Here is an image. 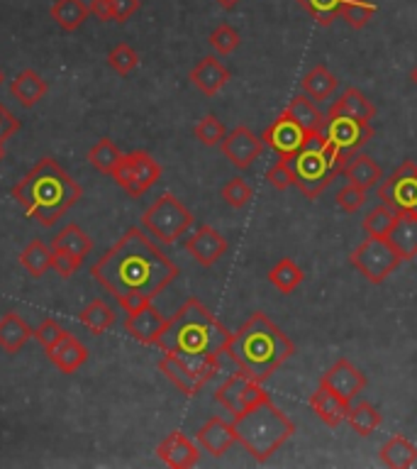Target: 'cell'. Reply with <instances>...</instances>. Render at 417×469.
Returning <instances> with one entry per match:
<instances>
[{
	"label": "cell",
	"instance_id": "6da1fadb",
	"mask_svg": "<svg viewBox=\"0 0 417 469\" xmlns=\"http://www.w3.org/2000/svg\"><path fill=\"white\" fill-rule=\"evenodd\" d=\"M178 274V266L139 227H130L90 266V276L115 296L125 313L154 301Z\"/></svg>",
	"mask_w": 417,
	"mask_h": 469
},
{
	"label": "cell",
	"instance_id": "7a4b0ae2",
	"mask_svg": "<svg viewBox=\"0 0 417 469\" xmlns=\"http://www.w3.org/2000/svg\"><path fill=\"white\" fill-rule=\"evenodd\" d=\"M10 195L22 205L28 218L37 220L42 227H51L71 205L83 198V188L57 159L44 156L10 188Z\"/></svg>",
	"mask_w": 417,
	"mask_h": 469
},
{
	"label": "cell",
	"instance_id": "3957f363",
	"mask_svg": "<svg viewBox=\"0 0 417 469\" xmlns=\"http://www.w3.org/2000/svg\"><path fill=\"white\" fill-rule=\"evenodd\" d=\"M224 354L237 364V370L252 374L264 384L295 354V345L266 313L259 311L232 332Z\"/></svg>",
	"mask_w": 417,
	"mask_h": 469
},
{
	"label": "cell",
	"instance_id": "277c9868",
	"mask_svg": "<svg viewBox=\"0 0 417 469\" xmlns=\"http://www.w3.org/2000/svg\"><path fill=\"white\" fill-rule=\"evenodd\" d=\"M232 332L215 318L198 298L188 301L166 318L164 332L159 335L156 347L161 352H174L181 357H223Z\"/></svg>",
	"mask_w": 417,
	"mask_h": 469
},
{
	"label": "cell",
	"instance_id": "5b68a950",
	"mask_svg": "<svg viewBox=\"0 0 417 469\" xmlns=\"http://www.w3.org/2000/svg\"><path fill=\"white\" fill-rule=\"evenodd\" d=\"M232 425L237 433V442L256 462L271 459L295 433L293 420L273 403L271 396H266L244 413L232 416Z\"/></svg>",
	"mask_w": 417,
	"mask_h": 469
},
{
	"label": "cell",
	"instance_id": "8992f818",
	"mask_svg": "<svg viewBox=\"0 0 417 469\" xmlns=\"http://www.w3.org/2000/svg\"><path fill=\"white\" fill-rule=\"evenodd\" d=\"M288 159H291L298 191L308 201H315L334 181V176L342 174V169H344L350 156L337 152L327 142L325 132H318V135H311V139L303 145L301 152H295Z\"/></svg>",
	"mask_w": 417,
	"mask_h": 469
},
{
	"label": "cell",
	"instance_id": "52a82bcc",
	"mask_svg": "<svg viewBox=\"0 0 417 469\" xmlns=\"http://www.w3.org/2000/svg\"><path fill=\"white\" fill-rule=\"evenodd\" d=\"M193 213L174 194H164L142 213V227L159 244H174L193 227Z\"/></svg>",
	"mask_w": 417,
	"mask_h": 469
},
{
	"label": "cell",
	"instance_id": "ba28073f",
	"mask_svg": "<svg viewBox=\"0 0 417 469\" xmlns=\"http://www.w3.org/2000/svg\"><path fill=\"white\" fill-rule=\"evenodd\" d=\"M398 252L389 244L386 237H366L364 242L351 252V266L366 276V282L383 283L390 274L400 266Z\"/></svg>",
	"mask_w": 417,
	"mask_h": 469
},
{
	"label": "cell",
	"instance_id": "9c48e42d",
	"mask_svg": "<svg viewBox=\"0 0 417 469\" xmlns=\"http://www.w3.org/2000/svg\"><path fill=\"white\" fill-rule=\"evenodd\" d=\"M159 179H161V164L145 149L122 155L120 164L113 171V181L120 188H125V194L132 198L145 195Z\"/></svg>",
	"mask_w": 417,
	"mask_h": 469
},
{
	"label": "cell",
	"instance_id": "30bf717a",
	"mask_svg": "<svg viewBox=\"0 0 417 469\" xmlns=\"http://www.w3.org/2000/svg\"><path fill=\"white\" fill-rule=\"evenodd\" d=\"M381 203L389 205L396 213H415L417 208V164L403 162V164L383 179L379 186Z\"/></svg>",
	"mask_w": 417,
	"mask_h": 469
},
{
	"label": "cell",
	"instance_id": "8fae6325",
	"mask_svg": "<svg viewBox=\"0 0 417 469\" xmlns=\"http://www.w3.org/2000/svg\"><path fill=\"white\" fill-rule=\"evenodd\" d=\"M266 396H269V393L264 391L262 381L254 379L252 374H247V371L237 370L223 381V386L215 393V401H217L223 409L230 410L232 416H237V413H244L247 409L256 406V403L266 399Z\"/></svg>",
	"mask_w": 417,
	"mask_h": 469
},
{
	"label": "cell",
	"instance_id": "7c38bea8",
	"mask_svg": "<svg viewBox=\"0 0 417 469\" xmlns=\"http://www.w3.org/2000/svg\"><path fill=\"white\" fill-rule=\"evenodd\" d=\"M325 137L337 152L351 156L357 155L361 147L374 137V125L366 120H359V117L330 115L327 117V127H325Z\"/></svg>",
	"mask_w": 417,
	"mask_h": 469
},
{
	"label": "cell",
	"instance_id": "4fadbf2b",
	"mask_svg": "<svg viewBox=\"0 0 417 469\" xmlns=\"http://www.w3.org/2000/svg\"><path fill=\"white\" fill-rule=\"evenodd\" d=\"M264 145H269L279 156H293L295 152H301L303 145L311 139V132L303 130L295 120L281 113L273 120L271 125L262 132Z\"/></svg>",
	"mask_w": 417,
	"mask_h": 469
},
{
	"label": "cell",
	"instance_id": "5bb4252c",
	"mask_svg": "<svg viewBox=\"0 0 417 469\" xmlns=\"http://www.w3.org/2000/svg\"><path fill=\"white\" fill-rule=\"evenodd\" d=\"M223 155L230 159V164L237 169H249V166L262 156L264 139L256 137L249 127L237 125L232 132H227L223 139Z\"/></svg>",
	"mask_w": 417,
	"mask_h": 469
},
{
	"label": "cell",
	"instance_id": "9a60e30c",
	"mask_svg": "<svg viewBox=\"0 0 417 469\" xmlns=\"http://www.w3.org/2000/svg\"><path fill=\"white\" fill-rule=\"evenodd\" d=\"M320 384H325L334 393H340L342 399L354 401L361 391L366 389V374L359 367H354L347 357H342L322 374Z\"/></svg>",
	"mask_w": 417,
	"mask_h": 469
},
{
	"label": "cell",
	"instance_id": "2e32d148",
	"mask_svg": "<svg viewBox=\"0 0 417 469\" xmlns=\"http://www.w3.org/2000/svg\"><path fill=\"white\" fill-rule=\"evenodd\" d=\"M185 250L201 266H213L227 252V240L223 237V233H217L210 225H198L195 233L188 234Z\"/></svg>",
	"mask_w": 417,
	"mask_h": 469
},
{
	"label": "cell",
	"instance_id": "e0dca14e",
	"mask_svg": "<svg viewBox=\"0 0 417 469\" xmlns=\"http://www.w3.org/2000/svg\"><path fill=\"white\" fill-rule=\"evenodd\" d=\"M166 318L161 315L159 308H154V303H146L137 311H127L125 330L132 340L142 342V345H156L159 335L164 332Z\"/></svg>",
	"mask_w": 417,
	"mask_h": 469
},
{
	"label": "cell",
	"instance_id": "ac0fdd59",
	"mask_svg": "<svg viewBox=\"0 0 417 469\" xmlns=\"http://www.w3.org/2000/svg\"><path fill=\"white\" fill-rule=\"evenodd\" d=\"M156 457L161 459L166 467L188 469L198 465L201 449H198V445H195L193 440L185 438L181 430H174V433H169V435L159 442Z\"/></svg>",
	"mask_w": 417,
	"mask_h": 469
},
{
	"label": "cell",
	"instance_id": "d6986e66",
	"mask_svg": "<svg viewBox=\"0 0 417 469\" xmlns=\"http://www.w3.org/2000/svg\"><path fill=\"white\" fill-rule=\"evenodd\" d=\"M188 78H191V83H193L203 96L213 98L227 86V81L232 78V74H230V68L224 67L217 57H203L191 68Z\"/></svg>",
	"mask_w": 417,
	"mask_h": 469
},
{
	"label": "cell",
	"instance_id": "ffe728a7",
	"mask_svg": "<svg viewBox=\"0 0 417 469\" xmlns=\"http://www.w3.org/2000/svg\"><path fill=\"white\" fill-rule=\"evenodd\" d=\"M195 442H198L205 452H210L213 457H223L224 452L237 442V433H234L232 423H227V420H223L220 416H213L208 423H203V425L198 428Z\"/></svg>",
	"mask_w": 417,
	"mask_h": 469
},
{
	"label": "cell",
	"instance_id": "44dd1931",
	"mask_svg": "<svg viewBox=\"0 0 417 469\" xmlns=\"http://www.w3.org/2000/svg\"><path fill=\"white\" fill-rule=\"evenodd\" d=\"M351 401L342 399L340 393H334L332 389H327L325 384H320L315 393L311 396V409L318 418L327 425V428H340L342 423L347 420L350 413Z\"/></svg>",
	"mask_w": 417,
	"mask_h": 469
},
{
	"label": "cell",
	"instance_id": "7402d4cb",
	"mask_svg": "<svg viewBox=\"0 0 417 469\" xmlns=\"http://www.w3.org/2000/svg\"><path fill=\"white\" fill-rule=\"evenodd\" d=\"M159 370H161V374H164L166 379L171 381L176 389L181 391V393H185V396H198L201 389L208 384V381L201 379V377H198L178 354H174V352H164V357L159 360Z\"/></svg>",
	"mask_w": 417,
	"mask_h": 469
},
{
	"label": "cell",
	"instance_id": "603a6c76",
	"mask_svg": "<svg viewBox=\"0 0 417 469\" xmlns=\"http://www.w3.org/2000/svg\"><path fill=\"white\" fill-rule=\"evenodd\" d=\"M389 244L398 252L403 262L417 257V213H398L386 234Z\"/></svg>",
	"mask_w": 417,
	"mask_h": 469
},
{
	"label": "cell",
	"instance_id": "cb8c5ba5",
	"mask_svg": "<svg viewBox=\"0 0 417 469\" xmlns=\"http://www.w3.org/2000/svg\"><path fill=\"white\" fill-rule=\"evenodd\" d=\"M88 354H90V352H88L86 345L78 340L76 335L67 332V335L57 342V347L49 352V360H51V364H54L61 374H74V371L81 370V367L86 364Z\"/></svg>",
	"mask_w": 417,
	"mask_h": 469
},
{
	"label": "cell",
	"instance_id": "d4e9b609",
	"mask_svg": "<svg viewBox=\"0 0 417 469\" xmlns=\"http://www.w3.org/2000/svg\"><path fill=\"white\" fill-rule=\"evenodd\" d=\"M283 113L291 117V120H295L303 130H308L311 135L325 132V127H327V113H322L318 103L311 96H305V93L293 98Z\"/></svg>",
	"mask_w": 417,
	"mask_h": 469
},
{
	"label": "cell",
	"instance_id": "484cf974",
	"mask_svg": "<svg viewBox=\"0 0 417 469\" xmlns=\"http://www.w3.org/2000/svg\"><path fill=\"white\" fill-rule=\"evenodd\" d=\"M47 81L39 76L35 68H25L10 81V96L15 98L22 107H32L47 96Z\"/></svg>",
	"mask_w": 417,
	"mask_h": 469
},
{
	"label": "cell",
	"instance_id": "4316f807",
	"mask_svg": "<svg viewBox=\"0 0 417 469\" xmlns=\"http://www.w3.org/2000/svg\"><path fill=\"white\" fill-rule=\"evenodd\" d=\"M32 338H35V330L25 322L22 315L5 313L0 318V347L8 352V354H18Z\"/></svg>",
	"mask_w": 417,
	"mask_h": 469
},
{
	"label": "cell",
	"instance_id": "83f0119b",
	"mask_svg": "<svg viewBox=\"0 0 417 469\" xmlns=\"http://www.w3.org/2000/svg\"><path fill=\"white\" fill-rule=\"evenodd\" d=\"M342 176H344L350 184L361 186V188H366V191L383 181L381 166L376 164L369 155H359V152L347 159V164L342 169Z\"/></svg>",
	"mask_w": 417,
	"mask_h": 469
},
{
	"label": "cell",
	"instance_id": "f1b7e54d",
	"mask_svg": "<svg viewBox=\"0 0 417 469\" xmlns=\"http://www.w3.org/2000/svg\"><path fill=\"white\" fill-rule=\"evenodd\" d=\"M330 115H350L371 123V120L376 117V107H374V103H371L369 98L361 93L359 88L350 86L334 103H332L330 110H327V117Z\"/></svg>",
	"mask_w": 417,
	"mask_h": 469
},
{
	"label": "cell",
	"instance_id": "f546056e",
	"mask_svg": "<svg viewBox=\"0 0 417 469\" xmlns=\"http://www.w3.org/2000/svg\"><path fill=\"white\" fill-rule=\"evenodd\" d=\"M49 15L64 32H76L78 28H83L90 10L83 0H54L49 8Z\"/></svg>",
	"mask_w": 417,
	"mask_h": 469
},
{
	"label": "cell",
	"instance_id": "4dcf8cb0",
	"mask_svg": "<svg viewBox=\"0 0 417 469\" xmlns=\"http://www.w3.org/2000/svg\"><path fill=\"white\" fill-rule=\"evenodd\" d=\"M381 462L390 469H408L417 462V445L405 435H393L381 448Z\"/></svg>",
	"mask_w": 417,
	"mask_h": 469
},
{
	"label": "cell",
	"instance_id": "1f68e13d",
	"mask_svg": "<svg viewBox=\"0 0 417 469\" xmlns=\"http://www.w3.org/2000/svg\"><path fill=\"white\" fill-rule=\"evenodd\" d=\"M337 86H340V81H337V76H334L325 64L312 67L311 71L305 74V78H303V91H305V96H311L315 103L330 100L332 93L337 91Z\"/></svg>",
	"mask_w": 417,
	"mask_h": 469
},
{
	"label": "cell",
	"instance_id": "d6a6232c",
	"mask_svg": "<svg viewBox=\"0 0 417 469\" xmlns=\"http://www.w3.org/2000/svg\"><path fill=\"white\" fill-rule=\"evenodd\" d=\"M51 250H67V252L76 254L81 259H86L90 250H93V240L88 237L83 227H78L76 223L61 227L59 234L51 240Z\"/></svg>",
	"mask_w": 417,
	"mask_h": 469
},
{
	"label": "cell",
	"instance_id": "836d02e7",
	"mask_svg": "<svg viewBox=\"0 0 417 469\" xmlns=\"http://www.w3.org/2000/svg\"><path fill=\"white\" fill-rule=\"evenodd\" d=\"M347 423L354 433H359L361 438H369L371 433H376L383 423V416L379 413V409L369 403V401H359L357 406H350L347 413Z\"/></svg>",
	"mask_w": 417,
	"mask_h": 469
},
{
	"label": "cell",
	"instance_id": "e575fe53",
	"mask_svg": "<svg viewBox=\"0 0 417 469\" xmlns=\"http://www.w3.org/2000/svg\"><path fill=\"white\" fill-rule=\"evenodd\" d=\"M78 321L83 322L93 335H103V332H107L115 325V311L103 298H96V301H90L83 311L78 313Z\"/></svg>",
	"mask_w": 417,
	"mask_h": 469
},
{
	"label": "cell",
	"instance_id": "d590c367",
	"mask_svg": "<svg viewBox=\"0 0 417 469\" xmlns=\"http://www.w3.org/2000/svg\"><path fill=\"white\" fill-rule=\"evenodd\" d=\"M120 159H122V152L113 145V139H98L96 145L90 147V152H88V164L93 166L96 171L106 176H113V171L120 164Z\"/></svg>",
	"mask_w": 417,
	"mask_h": 469
},
{
	"label": "cell",
	"instance_id": "8d00e7d4",
	"mask_svg": "<svg viewBox=\"0 0 417 469\" xmlns=\"http://www.w3.org/2000/svg\"><path fill=\"white\" fill-rule=\"evenodd\" d=\"M305 279V274L298 264L293 262V259H281V262L273 266L271 272H269V282L273 283V289L281 293H293Z\"/></svg>",
	"mask_w": 417,
	"mask_h": 469
},
{
	"label": "cell",
	"instance_id": "74e56055",
	"mask_svg": "<svg viewBox=\"0 0 417 469\" xmlns=\"http://www.w3.org/2000/svg\"><path fill=\"white\" fill-rule=\"evenodd\" d=\"M20 264H22L35 279H39V276H44V274L51 269V250H49L44 242L32 240V242L20 252Z\"/></svg>",
	"mask_w": 417,
	"mask_h": 469
},
{
	"label": "cell",
	"instance_id": "f35d334b",
	"mask_svg": "<svg viewBox=\"0 0 417 469\" xmlns=\"http://www.w3.org/2000/svg\"><path fill=\"white\" fill-rule=\"evenodd\" d=\"M295 3L322 28H330L344 8V0H295Z\"/></svg>",
	"mask_w": 417,
	"mask_h": 469
},
{
	"label": "cell",
	"instance_id": "ab89813d",
	"mask_svg": "<svg viewBox=\"0 0 417 469\" xmlns=\"http://www.w3.org/2000/svg\"><path fill=\"white\" fill-rule=\"evenodd\" d=\"M379 12V8L371 0H344L340 18L350 25L351 29H364L371 22V18Z\"/></svg>",
	"mask_w": 417,
	"mask_h": 469
},
{
	"label": "cell",
	"instance_id": "60d3db41",
	"mask_svg": "<svg viewBox=\"0 0 417 469\" xmlns=\"http://www.w3.org/2000/svg\"><path fill=\"white\" fill-rule=\"evenodd\" d=\"M208 44L215 49V54L217 57H227V54H232L234 49L242 44V37H240V32L232 28V25H217V28L210 32V37H208Z\"/></svg>",
	"mask_w": 417,
	"mask_h": 469
},
{
	"label": "cell",
	"instance_id": "b9f144b4",
	"mask_svg": "<svg viewBox=\"0 0 417 469\" xmlns=\"http://www.w3.org/2000/svg\"><path fill=\"white\" fill-rule=\"evenodd\" d=\"M396 211H390L389 205H376V208H371L366 218H364V230L371 237H386L390 230V225L396 220Z\"/></svg>",
	"mask_w": 417,
	"mask_h": 469
},
{
	"label": "cell",
	"instance_id": "7bdbcfd3",
	"mask_svg": "<svg viewBox=\"0 0 417 469\" xmlns=\"http://www.w3.org/2000/svg\"><path fill=\"white\" fill-rule=\"evenodd\" d=\"M137 64H139V54L125 42L117 44L115 49H110V54H107V67L113 68L115 74H120V76H130L137 68Z\"/></svg>",
	"mask_w": 417,
	"mask_h": 469
},
{
	"label": "cell",
	"instance_id": "ee69618b",
	"mask_svg": "<svg viewBox=\"0 0 417 469\" xmlns=\"http://www.w3.org/2000/svg\"><path fill=\"white\" fill-rule=\"evenodd\" d=\"M193 132H195V139H198V142H201V145H205V147L223 145L224 135H227V132H224V125L215 115L201 117Z\"/></svg>",
	"mask_w": 417,
	"mask_h": 469
},
{
	"label": "cell",
	"instance_id": "f6af8a7d",
	"mask_svg": "<svg viewBox=\"0 0 417 469\" xmlns=\"http://www.w3.org/2000/svg\"><path fill=\"white\" fill-rule=\"evenodd\" d=\"M223 198L224 203L232 205V208H244V205L254 198V191L242 176H234V179H230V181L223 186Z\"/></svg>",
	"mask_w": 417,
	"mask_h": 469
},
{
	"label": "cell",
	"instance_id": "bcb514c9",
	"mask_svg": "<svg viewBox=\"0 0 417 469\" xmlns=\"http://www.w3.org/2000/svg\"><path fill=\"white\" fill-rule=\"evenodd\" d=\"M266 179H269V184H271L276 191H286V188L295 186V174H293L291 159H288V156H279V162L269 169Z\"/></svg>",
	"mask_w": 417,
	"mask_h": 469
},
{
	"label": "cell",
	"instance_id": "7dc6e473",
	"mask_svg": "<svg viewBox=\"0 0 417 469\" xmlns=\"http://www.w3.org/2000/svg\"><path fill=\"white\" fill-rule=\"evenodd\" d=\"M334 201H337V205H340L344 213H357L361 205L366 203V188H361L357 184L342 186Z\"/></svg>",
	"mask_w": 417,
	"mask_h": 469
},
{
	"label": "cell",
	"instance_id": "c3c4849f",
	"mask_svg": "<svg viewBox=\"0 0 417 469\" xmlns=\"http://www.w3.org/2000/svg\"><path fill=\"white\" fill-rule=\"evenodd\" d=\"M83 264L81 257L67 252V250H51V269L61 276V279H71L78 272V266Z\"/></svg>",
	"mask_w": 417,
	"mask_h": 469
},
{
	"label": "cell",
	"instance_id": "681fc988",
	"mask_svg": "<svg viewBox=\"0 0 417 469\" xmlns=\"http://www.w3.org/2000/svg\"><path fill=\"white\" fill-rule=\"evenodd\" d=\"M68 330H64L61 325H59L57 321H51V318H47V321H42V325H39L37 330H35V338H37V342L44 347V352H51L54 347H57V342L67 335Z\"/></svg>",
	"mask_w": 417,
	"mask_h": 469
},
{
	"label": "cell",
	"instance_id": "f907efd6",
	"mask_svg": "<svg viewBox=\"0 0 417 469\" xmlns=\"http://www.w3.org/2000/svg\"><path fill=\"white\" fill-rule=\"evenodd\" d=\"M110 3H113V20L120 25L132 18L142 5V0H110Z\"/></svg>",
	"mask_w": 417,
	"mask_h": 469
},
{
	"label": "cell",
	"instance_id": "816d5d0a",
	"mask_svg": "<svg viewBox=\"0 0 417 469\" xmlns=\"http://www.w3.org/2000/svg\"><path fill=\"white\" fill-rule=\"evenodd\" d=\"M18 130H20V120L10 113L8 107L0 103V142L10 139Z\"/></svg>",
	"mask_w": 417,
	"mask_h": 469
},
{
	"label": "cell",
	"instance_id": "f5cc1de1",
	"mask_svg": "<svg viewBox=\"0 0 417 469\" xmlns=\"http://www.w3.org/2000/svg\"><path fill=\"white\" fill-rule=\"evenodd\" d=\"M88 10H90V15L100 20V22H113V3H110V0H90V3H88Z\"/></svg>",
	"mask_w": 417,
	"mask_h": 469
},
{
	"label": "cell",
	"instance_id": "db71d44e",
	"mask_svg": "<svg viewBox=\"0 0 417 469\" xmlns=\"http://www.w3.org/2000/svg\"><path fill=\"white\" fill-rule=\"evenodd\" d=\"M215 3L224 10H234L237 8V3H242V0H215Z\"/></svg>",
	"mask_w": 417,
	"mask_h": 469
},
{
	"label": "cell",
	"instance_id": "11a10c76",
	"mask_svg": "<svg viewBox=\"0 0 417 469\" xmlns=\"http://www.w3.org/2000/svg\"><path fill=\"white\" fill-rule=\"evenodd\" d=\"M410 81H413V83H415V86H417V67L413 68V71H410Z\"/></svg>",
	"mask_w": 417,
	"mask_h": 469
},
{
	"label": "cell",
	"instance_id": "9f6ffc18",
	"mask_svg": "<svg viewBox=\"0 0 417 469\" xmlns=\"http://www.w3.org/2000/svg\"><path fill=\"white\" fill-rule=\"evenodd\" d=\"M5 159V149H3V142H0V162Z\"/></svg>",
	"mask_w": 417,
	"mask_h": 469
},
{
	"label": "cell",
	"instance_id": "6f0895ef",
	"mask_svg": "<svg viewBox=\"0 0 417 469\" xmlns=\"http://www.w3.org/2000/svg\"><path fill=\"white\" fill-rule=\"evenodd\" d=\"M0 83H3V71H0Z\"/></svg>",
	"mask_w": 417,
	"mask_h": 469
},
{
	"label": "cell",
	"instance_id": "680465c9",
	"mask_svg": "<svg viewBox=\"0 0 417 469\" xmlns=\"http://www.w3.org/2000/svg\"><path fill=\"white\" fill-rule=\"evenodd\" d=\"M415 213H417V208H415Z\"/></svg>",
	"mask_w": 417,
	"mask_h": 469
}]
</instances>
